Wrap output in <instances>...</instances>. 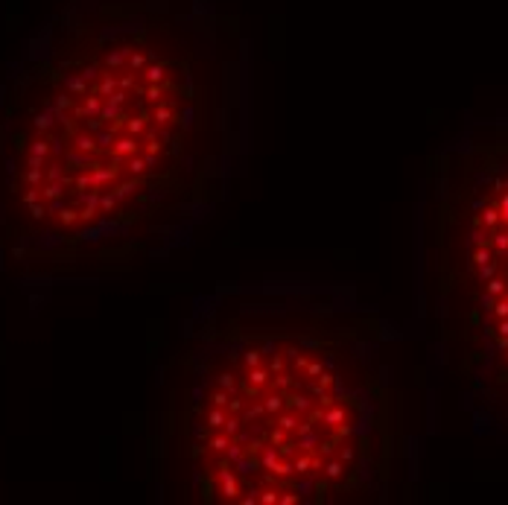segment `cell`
<instances>
[{"mask_svg": "<svg viewBox=\"0 0 508 505\" xmlns=\"http://www.w3.org/2000/svg\"><path fill=\"white\" fill-rule=\"evenodd\" d=\"M467 307L494 374L508 383V164L479 187L467 213Z\"/></svg>", "mask_w": 508, "mask_h": 505, "instance_id": "obj_1", "label": "cell"}]
</instances>
